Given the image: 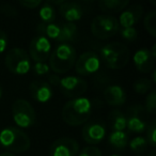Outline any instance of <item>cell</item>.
Wrapping results in <instances>:
<instances>
[{
	"label": "cell",
	"instance_id": "cell-30",
	"mask_svg": "<svg viewBox=\"0 0 156 156\" xmlns=\"http://www.w3.org/2000/svg\"><path fill=\"white\" fill-rule=\"evenodd\" d=\"M120 33H121L122 37H124L125 40L130 42L135 41L138 37V32H137V30L134 27H132V28H122Z\"/></svg>",
	"mask_w": 156,
	"mask_h": 156
},
{
	"label": "cell",
	"instance_id": "cell-1",
	"mask_svg": "<svg viewBox=\"0 0 156 156\" xmlns=\"http://www.w3.org/2000/svg\"><path fill=\"white\" fill-rule=\"evenodd\" d=\"M92 113V103L89 98H72L62 108V119L71 126H79L89 120Z\"/></svg>",
	"mask_w": 156,
	"mask_h": 156
},
{
	"label": "cell",
	"instance_id": "cell-25",
	"mask_svg": "<svg viewBox=\"0 0 156 156\" xmlns=\"http://www.w3.org/2000/svg\"><path fill=\"white\" fill-rule=\"evenodd\" d=\"M143 24H144L145 30L152 37H156V12L155 11H150L145 15Z\"/></svg>",
	"mask_w": 156,
	"mask_h": 156
},
{
	"label": "cell",
	"instance_id": "cell-31",
	"mask_svg": "<svg viewBox=\"0 0 156 156\" xmlns=\"http://www.w3.org/2000/svg\"><path fill=\"white\" fill-rule=\"evenodd\" d=\"M78 156H102V152L95 145H88L81 150Z\"/></svg>",
	"mask_w": 156,
	"mask_h": 156
},
{
	"label": "cell",
	"instance_id": "cell-3",
	"mask_svg": "<svg viewBox=\"0 0 156 156\" xmlns=\"http://www.w3.org/2000/svg\"><path fill=\"white\" fill-rule=\"evenodd\" d=\"M101 57L105 65L111 69H120L129 61V49L120 42L108 43L101 49Z\"/></svg>",
	"mask_w": 156,
	"mask_h": 156
},
{
	"label": "cell",
	"instance_id": "cell-35",
	"mask_svg": "<svg viewBox=\"0 0 156 156\" xmlns=\"http://www.w3.org/2000/svg\"><path fill=\"white\" fill-rule=\"evenodd\" d=\"M8 46V37L5 31L0 30V54H2Z\"/></svg>",
	"mask_w": 156,
	"mask_h": 156
},
{
	"label": "cell",
	"instance_id": "cell-2",
	"mask_svg": "<svg viewBox=\"0 0 156 156\" xmlns=\"http://www.w3.org/2000/svg\"><path fill=\"white\" fill-rule=\"evenodd\" d=\"M76 49L69 43H60L49 56V69L56 74H64L75 65Z\"/></svg>",
	"mask_w": 156,
	"mask_h": 156
},
{
	"label": "cell",
	"instance_id": "cell-39",
	"mask_svg": "<svg viewBox=\"0 0 156 156\" xmlns=\"http://www.w3.org/2000/svg\"><path fill=\"white\" fill-rule=\"evenodd\" d=\"M1 96H2V89L0 87V98H1Z\"/></svg>",
	"mask_w": 156,
	"mask_h": 156
},
{
	"label": "cell",
	"instance_id": "cell-14",
	"mask_svg": "<svg viewBox=\"0 0 156 156\" xmlns=\"http://www.w3.org/2000/svg\"><path fill=\"white\" fill-rule=\"evenodd\" d=\"M143 14V8L139 5H130L128 9H124L119 17V25L122 28H132L140 20Z\"/></svg>",
	"mask_w": 156,
	"mask_h": 156
},
{
	"label": "cell",
	"instance_id": "cell-41",
	"mask_svg": "<svg viewBox=\"0 0 156 156\" xmlns=\"http://www.w3.org/2000/svg\"><path fill=\"white\" fill-rule=\"evenodd\" d=\"M137 156H140V155H137Z\"/></svg>",
	"mask_w": 156,
	"mask_h": 156
},
{
	"label": "cell",
	"instance_id": "cell-9",
	"mask_svg": "<svg viewBox=\"0 0 156 156\" xmlns=\"http://www.w3.org/2000/svg\"><path fill=\"white\" fill-rule=\"evenodd\" d=\"M101 67V59L94 51H86L76 58L75 71L81 76H88L96 73Z\"/></svg>",
	"mask_w": 156,
	"mask_h": 156
},
{
	"label": "cell",
	"instance_id": "cell-21",
	"mask_svg": "<svg viewBox=\"0 0 156 156\" xmlns=\"http://www.w3.org/2000/svg\"><path fill=\"white\" fill-rule=\"evenodd\" d=\"M109 143L112 145L115 149L118 150H123L126 147V145L129 142V138H128V134L125 133L124 130L122 132H112L109 136Z\"/></svg>",
	"mask_w": 156,
	"mask_h": 156
},
{
	"label": "cell",
	"instance_id": "cell-4",
	"mask_svg": "<svg viewBox=\"0 0 156 156\" xmlns=\"http://www.w3.org/2000/svg\"><path fill=\"white\" fill-rule=\"evenodd\" d=\"M0 144L14 153H24L30 149L31 141L18 127H7L0 132Z\"/></svg>",
	"mask_w": 156,
	"mask_h": 156
},
{
	"label": "cell",
	"instance_id": "cell-18",
	"mask_svg": "<svg viewBox=\"0 0 156 156\" xmlns=\"http://www.w3.org/2000/svg\"><path fill=\"white\" fill-rule=\"evenodd\" d=\"M59 12L67 23H74L80 20L83 14V9L77 2H67L64 1L59 7Z\"/></svg>",
	"mask_w": 156,
	"mask_h": 156
},
{
	"label": "cell",
	"instance_id": "cell-22",
	"mask_svg": "<svg viewBox=\"0 0 156 156\" xmlns=\"http://www.w3.org/2000/svg\"><path fill=\"white\" fill-rule=\"evenodd\" d=\"M111 127L113 132H122L126 128V115L120 110H113L110 113Z\"/></svg>",
	"mask_w": 156,
	"mask_h": 156
},
{
	"label": "cell",
	"instance_id": "cell-6",
	"mask_svg": "<svg viewBox=\"0 0 156 156\" xmlns=\"http://www.w3.org/2000/svg\"><path fill=\"white\" fill-rule=\"evenodd\" d=\"M7 69L16 75H25L30 71L31 61L28 52L20 47H14L8 51L5 59Z\"/></svg>",
	"mask_w": 156,
	"mask_h": 156
},
{
	"label": "cell",
	"instance_id": "cell-27",
	"mask_svg": "<svg viewBox=\"0 0 156 156\" xmlns=\"http://www.w3.org/2000/svg\"><path fill=\"white\" fill-rule=\"evenodd\" d=\"M129 147L135 153H141L147 147V142L144 137H135L130 140Z\"/></svg>",
	"mask_w": 156,
	"mask_h": 156
},
{
	"label": "cell",
	"instance_id": "cell-8",
	"mask_svg": "<svg viewBox=\"0 0 156 156\" xmlns=\"http://www.w3.org/2000/svg\"><path fill=\"white\" fill-rule=\"evenodd\" d=\"M58 87L65 96L76 98L85 94L88 90V83L85 79L77 76H66L61 78Z\"/></svg>",
	"mask_w": 156,
	"mask_h": 156
},
{
	"label": "cell",
	"instance_id": "cell-29",
	"mask_svg": "<svg viewBox=\"0 0 156 156\" xmlns=\"http://www.w3.org/2000/svg\"><path fill=\"white\" fill-rule=\"evenodd\" d=\"M145 110L154 115L156 110V90H151L145 98Z\"/></svg>",
	"mask_w": 156,
	"mask_h": 156
},
{
	"label": "cell",
	"instance_id": "cell-12",
	"mask_svg": "<svg viewBox=\"0 0 156 156\" xmlns=\"http://www.w3.org/2000/svg\"><path fill=\"white\" fill-rule=\"evenodd\" d=\"M83 140L91 145L100 143L106 136V127L102 122H88L83 128Z\"/></svg>",
	"mask_w": 156,
	"mask_h": 156
},
{
	"label": "cell",
	"instance_id": "cell-36",
	"mask_svg": "<svg viewBox=\"0 0 156 156\" xmlns=\"http://www.w3.org/2000/svg\"><path fill=\"white\" fill-rule=\"evenodd\" d=\"M60 79L61 78L59 77L57 74H52V75H49V77H48V80H49V85L50 87L51 86H54V87H58L59 86V83H60Z\"/></svg>",
	"mask_w": 156,
	"mask_h": 156
},
{
	"label": "cell",
	"instance_id": "cell-40",
	"mask_svg": "<svg viewBox=\"0 0 156 156\" xmlns=\"http://www.w3.org/2000/svg\"><path fill=\"white\" fill-rule=\"evenodd\" d=\"M110 156H120V155H110Z\"/></svg>",
	"mask_w": 156,
	"mask_h": 156
},
{
	"label": "cell",
	"instance_id": "cell-32",
	"mask_svg": "<svg viewBox=\"0 0 156 156\" xmlns=\"http://www.w3.org/2000/svg\"><path fill=\"white\" fill-rule=\"evenodd\" d=\"M49 65L46 64L45 62H35V64L33 65V71H34L35 74L42 76L45 75L49 72Z\"/></svg>",
	"mask_w": 156,
	"mask_h": 156
},
{
	"label": "cell",
	"instance_id": "cell-26",
	"mask_svg": "<svg viewBox=\"0 0 156 156\" xmlns=\"http://www.w3.org/2000/svg\"><path fill=\"white\" fill-rule=\"evenodd\" d=\"M153 83L149 78H140L134 83V89L138 94H147L152 89Z\"/></svg>",
	"mask_w": 156,
	"mask_h": 156
},
{
	"label": "cell",
	"instance_id": "cell-13",
	"mask_svg": "<svg viewBox=\"0 0 156 156\" xmlns=\"http://www.w3.org/2000/svg\"><path fill=\"white\" fill-rule=\"evenodd\" d=\"M144 111L142 106H134L129 108L128 117H126V128L133 133H142L147 129V124L142 117Z\"/></svg>",
	"mask_w": 156,
	"mask_h": 156
},
{
	"label": "cell",
	"instance_id": "cell-15",
	"mask_svg": "<svg viewBox=\"0 0 156 156\" xmlns=\"http://www.w3.org/2000/svg\"><path fill=\"white\" fill-rule=\"evenodd\" d=\"M134 64L136 69L141 73H150L154 69L155 58L151 55L150 49L142 48L135 52L134 55Z\"/></svg>",
	"mask_w": 156,
	"mask_h": 156
},
{
	"label": "cell",
	"instance_id": "cell-20",
	"mask_svg": "<svg viewBox=\"0 0 156 156\" xmlns=\"http://www.w3.org/2000/svg\"><path fill=\"white\" fill-rule=\"evenodd\" d=\"M128 5L127 0H102L98 2V8L105 12H119L126 9Z\"/></svg>",
	"mask_w": 156,
	"mask_h": 156
},
{
	"label": "cell",
	"instance_id": "cell-23",
	"mask_svg": "<svg viewBox=\"0 0 156 156\" xmlns=\"http://www.w3.org/2000/svg\"><path fill=\"white\" fill-rule=\"evenodd\" d=\"M37 31L41 33V35H44L45 37H49L52 40H58L60 34V26L55 24H40L37 27Z\"/></svg>",
	"mask_w": 156,
	"mask_h": 156
},
{
	"label": "cell",
	"instance_id": "cell-38",
	"mask_svg": "<svg viewBox=\"0 0 156 156\" xmlns=\"http://www.w3.org/2000/svg\"><path fill=\"white\" fill-rule=\"evenodd\" d=\"M149 156H155V151H154V150L153 151H151V153L149 154Z\"/></svg>",
	"mask_w": 156,
	"mask_h": 156
},
{
	"label": "cell",
	"instance_id": "cell-16",
	"mask_svg": "<svg viewBox=\"0 0 156 156\" xmlns=\"http://www.w3.org/2000/svg\"><path fill=\"white\" fill-rule=\"evenodd\" d=\"M29 91L33 100L39 103H47L52 98V88L46 81H33L29 87Z\"/></svg>",
	"mask_w": 156,
	"mask_h": 156
},
{
	"label": "cell",
	"instance_id": "cell-10",
	"mask_svg": "<svg viewBox=\"0 0 156 156\" xmlns=\"http://www.w3.org/2000/svg\"><path fill=\"white\" fill-rule=\"evenodd\" d=\"M51 44L44 35H37L29 44V55L35 62H45L50 56Z\"/></svg>",
	"mask_w": 156,
	"mask_h": 156
},
{
	"label": "cell",
	"instance_id": "cell-11",
	"mask_svg": "<svg viewBox=\"0 0 156 156\" xmlns=\"http://www.w3.org/2000/svg\"><path fill=\"white\" fill-rule=\"evenodd\" d=\"M79 144L73 138L62 137L55 141L50 147V156H77Z\"/></svg>",
	"mask_w": 156,
	"mask_h": 156
},
{
	"label": "cell",
	"instance_id": "cell-34",
	"mask_svg": "<svg viewBox=\"0 0 156 156\" xmlns=\"http://www.w3.org/2000/svg\"><path fill=\"white\" fill-rule=\"evenodd\" d=\"M20 5L22 7H24L25 9H35V8L40 7L41 5H43L41 0H20Z\"/></svg>",
	"mask_w": 156,
	"mask_h": 156
},
{
	"label": "cell",
	"instance_id": "cell-28",
	"mask_svg": "<svg viewBox=\"0 0 156 156\" xmlns=\"http://www.w3.org/2000/svg\"><path fill=\"white\" fill-rule=\"evenodd\" d=\"M147 144L151 145L152 147H155L156 144V121L152 120L150 124H147Z\"/></svg>",
	"mask_w": 156,
	"mask_h": 156
},
{
	"label": "cell",
	"instance_id": "cell-5",
	"mask_svg": "<svg viewBox=\"0 0 156 156\" xmlns=\"http://www.w3.org/2000/svg\"><path fill=\"white\" fill-rule=\"evenodd\" d=\"M120 25L118 20L109 14L98 15L91 23V32L100 40H107L118 33Z\"/></svg>",
	"mask_w": 156,
	"mask_h": 156
},
{
	"label": "cell",
	"instance_id": "cell-33",
	"mask_svg": "<svg viewBox=\"0 0 156 156\" xmlns=\"http://www.w3.org/2000/svg\"><path fill=\"white\" fill-rule=\"evenodd\" d=\"M0 10H1V12H2L5 16H8V17H15V16L17 15V11H16L15 7H13V5H11L5 3V5H2L0 7Z\"/></svg>",
	"mask_w": 156,
	"mask_h": 156
},
{
	"label": "cell",
	"instance_id": "cell-24",
	"mask_svg": "<svg viewBox=\"0 0 156 156\" xmlns=\"http://www.w3.org/2000/svg\"><path fill=\"white\" fill-rule=\"evenodd\" d=\"M39 15L44 24H51L55 20V18H56L55 7L50 5L49 2L43 3V5H42L39 11Z\"/></svg>",
	"mask_w": 156,
	"mask_h": 156
},
{
	"label": "cell",
	"instance_id": "cell-19",
	"mask_svg": "<svg viewBox=\"0 0 156 156\" xmlns=\"http://www.w3.org/2000/svg\"><path fill=\"white\" fill-rule=\"evenodd\" d=\"M78 37V28L74 23H65L60 26V34L57 41L59 43H67L75 41Z\"/></svg>",
	"mask_w": 156,
	"mask_h": 156
},
{
	"label": "cell",
	"instance_id": "cell-7",
	"mask_svg": "<svg viewBox=\"0 0 156 156\" xmlns=\"http://www.w3.org/2000/svg\"><path fill=\"white\" fill-rule=\"evenodd\" d=\"M12 118L20 128H27L35 123L37 115L34 108L28 101L18 98L12 105Z\"/></svg>",
	"mask_w": 156,
	"mask_h": 156
},
{
	"label": "cell",
	"instance_id": "cell-17",
	"mask_svg": "<svg viewBox=\"0 0 156 156\" xmlns=\"http://www.w3.org/2000/svg\"><path fill=\"white\" fill-rule=\"evenodd\" d=\"M103 96L105 102L110 106H122L126 102L125 91L118 85H111L105 88Z\"/></svg>",
	"mask_w": 156,
	"mask_h": 156
},
{
	"label": "cell",
	"instance_id": "cell-37",
	"mask_svg": "<svg viewBox=\"0 0 156 156\" xmlns=\"http://www.w3.org/2000/svg\"><path fill=\"white\" fill-rule=\"evenodd\" d=\"M0 156H15L14 154H12L11 152H5V153L0 154Z\"/></svg>",
	"mask_w": 156,
	"mask_h": 156
}]
</instances>
